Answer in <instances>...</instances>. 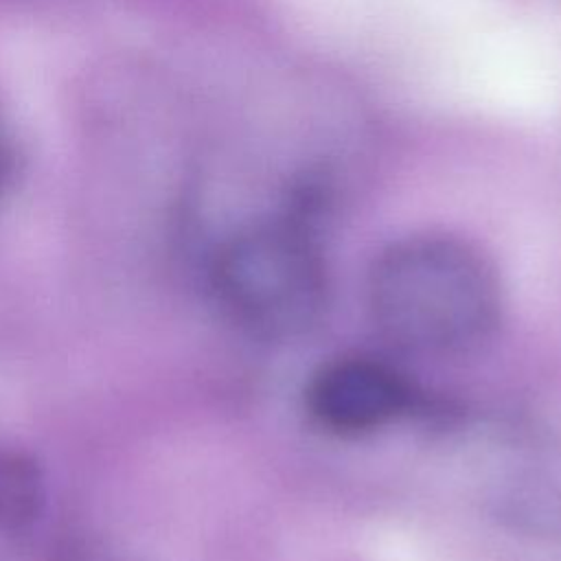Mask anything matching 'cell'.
I'll return each mask as SVG.
<instances>
[{
    "instance_id": "1",
    "label": "cell",
    "mask_w": 561,
    "mask_h": 561,
    "mask_svg": "<svg viewBox=\"0 0 561 561\" xmlns=\"http://www.w3.org/2000/svg\"><path fill=\"white\" fill-rule=\"evenodd\" d=\"M377 333L394 348L449 357L486 342L502 316L491 261L451 234H410L386 245L366 276Z\"/></svg>"
},
{
    "instance_id": "2",
    "label": "cell",
    "mask_w": 561,
    "mask_h": 561,
    "mask_svg": "<svg viewBox=\"0 0 561 561\" xmlns=\"http://www.w3.org/2000/svg\"><path fill=\"white\" fill-rule=\"evenodd\" d=\"M217 296L250 333L287 342L313 331L329 307V272L313 232L298 219L232 234L213 265Z\"/></svg>"
},
{
    "instance_id": "3",
    "label": "cell",
    "mask_w": 561,
    "mask_h": 561,
    "mask_svg": "<svg viewBox=\"0 0 561 561\" xmlns=\"http://www.w3.org/2000/svg\"><path fill=\"white\" fill-rule=\"evenodd\" d=\"M416 392L392 364L370 355H342L322 364L309 379L305 405L327 432L362 436L410 414Z\"/></svg>"
},
{
    "instance_id": "4",
    "label": "cell",
    "mask_w": 561,
    "mask_h": 561,
    "mask_svg": "<svg viewBox=\"0 0 561 561\" xmlns=\"http://www.w3.org/2000/svg\"><path fill=\"white\" fill-rule=\"evenodd\" d=\"M486 504L513 533L561 541V440L519 438L495 460Z\"/></svg>"
},
{
    "instance_id": "5",
    "label": "cell",
    "mask_w": 561,
    "mask_h": 561,
    "mask_svg": "<svg viewBox=\"0 0 561 561\" xmlns=\"http://www.w3.org/2000/svg\"><path fill=\"white\" fill-rule=\"evenodd\" d=\"M42 500V482L33 462L15 454H0V526L28 522Z\"/></svg>"
},
{
    "instance_id": "6",
    "label": "cell",
    "mask_w": 561,
    "mask_h": 561,
    "mask_svg": "<svg viewBox=\"0 0 561 561\" xmlns=\"http://www.w3.org/2000/svg\"><path fill=\"white\" fill-rule=\"evenodd\" d=\"M13 178V147L0 127V197L9 188Z\"/></svg>"
}]
</instances>
